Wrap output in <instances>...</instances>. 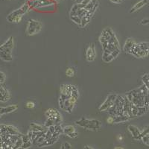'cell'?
Masks as SVG:
<instances>
[{
	"mask_svg": "<svg viewBox=\"0 0 149 149\" xmlns=\"http://www.w3.org/2000/svg\"><path fill=\"white\" fill-rule=\"evenodd\" d=\"M14 47V37H10L3 44L0 46V59L6 62H10L13 60L12 51Z\"/></svg>",
	"mask_w": 149,
	"mask_h": 149,
	"instance_id": "obj_1",
	"label": "cell"
},
{
	"mask_svg": "<svg viewBox=\"0 0 149 149\" xmlns=\"http://www.w3.org/2000/svg\"><path fill=\"white\" fill-rule=\"evenodd\" d=\"M75 124L83 128L91 130H98L102 127V122L98 119H88L84 117L75 121Z\"/></svg>",
	"mask_w": 149,
	"mask_h": 149,
	"instance_id": "obj_2",
	"label": "cell"
},
{
	"mask_svg": "<svg viewBox=\"0 0 149 149\" xmlns=\"http://www.w3.org/2000/svg\"><path fill=\"white\" fill-rule=\"evenodd\" d=\"M42 25L40 21L30 19L28 21L27 27H26V34L29 36L35 35L42 30Z\"/></svg>",
	"mask_w": 149,
	"mask_h": 149,
	"instance_id": "obj_3",
	"label": "cell"
},
{
	"mask_svg": "<svg viewBox=\"0 0 149 149\" xmlns=\"http://www.w3.org/2000/svg\"><path fill=\"white\" fill-rule=\"evenodd\" d=\"M77 100H78V98L72 95L69 98L65 99L63 102L59 103L60 107H61V109L64 110V111L67 112L69 113H71L73 108H74V105L76 104Z\"/></svg>",
	"mask_w": 149,
	"mask_h": 149,
	"instance_id": "obj_4",
	"label": "cell"
},
{
	"mask_svg": "<svg viewBox=\"0 0 149 149\" xmlns=\"http://www.w3.org/2000/svg\"><path fill=\"white\" fill-rule=\"evenodd\" d=\"M116 98L117 95H116V94H110V95H107L104 102L101 104V106L98 108L99 111H106V110H108L109 109L113 107V105L114 104V103H115Z\"/></svg>",
	"mask_w": 149,
	"mask_h": 149,
	"instance_id": "obj_5",
	"label": "cell"
},
{
	"mask_svg": "<svg viewBox=\"0 0 149 149\" xmlns=\"http://www.w3.org/2000/svg\"><path fill=\"white\" fill-rule=\"evenodd\" d=\"M45 116L46 118H53L55 119L56 123L61 124L62 122V116L58 110L54 108H49L45 112Z\"/></svg>",
	"mask_w": 149,
	"mask_h": 149,
	"instance_id": "obj_6",
	"label": "cell"
},
{
	"mask_svg": "<svg viewBox=\"0 0 149 149\" xmlns=\"http://www.w3.org/2000/svg\"><path fill=\"white\" fill-rule=\"evenodd\" d=\"M31 10L30 7H29V4L27 2H26L25 4L21 6L19 8L17 9V10H14V11H12L11 13L8 15L7 17H15V16H23L24 14H26L27 12H29V10Z\"/></svg>",
	"mask_w": 149,
	"mask_h": 149,
	"instance_id": "obj_7",
	"label": "cell"
},
{
	"mask_svg": "<svg viewBox=\"0 0 149 149\" xmlns=\"http://www.w3.org/2000/svg\"><path fill=\"white\" fill-rule=\"evenodd\" d=\"M96 58V51L94 43H90L86 50V60L88 62H93Z\"/></svg>",
	"mask_w": 149,
	"mask_h": 149,
	"instance_id": "obj_8",
	"label": "cell"
},
{
	"mask_svg": "<svg viewBox=\"0 0 149 149\" xmlns=\"http://www.w3.org/2000/svg\"><path fill=\"white\" fill-rule=\"evenodd\" d=\"M113 35H115V33L110 28H107V29H104L103 31L102 32V34L99 37V41H100L101 44L110 40Z\"/></svg>",
	"mask_w": 149,
	"mask_h": 149,
	"instance_id": "obj_9",
	"label": "cell"
},
{
	"mask_svg": "<svg viewBox=\"0 0 149 149\" xmlns=\"http://www.w3.org/2000/svg\"><path fill=\"white\" fill-rule=\"evenodd\" d=\"M63 134H66L67 136L70 138H75L78 136V133L77 132L76 128L71 125L63 127Z\"/></svg>",
	"mask_w": 149,
	"mask_h": 149,
	"instance_id": "obj_10",
	"label": "cell"
},
{
	"mask_svg": "<svg viewBox=\"0 0 149 149\" xmlns=\"http://www.w3.org/2000/svg\"><path fill=\"white\" fill-rule=\"evenodd\" d=\"M10 94L8 90L3 86V84H0V102H7L10 100Z\"/></svg>",
	"mask_w": 149,
	"mask_h": 149,
	"instance_id": "obj_11",
	"label": "cell"
},
{
	"mask_svg": "<svg viewBox=\"0 0 149 149\" xmlns=\"http://www.w3.org/2000/svg\"><path fill=\"white\" fill-rule=\"evenodd\" d=\"M127 129L134 139H136V140L141 139V130L136 126L130 125L127 127Z\"/></svg>",
	"mask_w": 149,
	"mask_h": 149,
	"instance_id": "obj_12",
	"label": "cell"
},
{
	"mask_svg": "<svg viewBox=\"0 0 149 149\" xmlns=\"http://www.w3.org/2000/svg\"><path fill=\"white\" fill-rule=\"evenodd\" d=\"M136 43V42L135 40H134V39H132V38H128V39L126 40L125 42V44H124L123 46L124 52H125L126 53L130 54L131 49H132V48L134 47V46Z\"/></svg>",
	"mask_w": 149,
	"mask_h": 149,
	"instance_id": "obj_13",
	"label": "cell"
},
{
	"mask_svg": "<svg viewBox=\"0 0 149 149\" xmlns=\"http://www.w3.org/2000/svg\"><path fill=\"white\" fill-rule=\"evenodd\" d=\"M149 0H140L139 2H137L135 5L133 6L130 10V13H134V12L137 11L139 9H141L142 8H143L144 6H146L147 4H148Z\"/></svg>",
	"mask_w": 149,
	"mask_h": 149,
	"instance_id": "obj_14",
	"label": "cell"
},
{
	"mask_svg": "<svg viewBox=\"0 0 149 149\" xmlns=\"http://www.w3.org/2000/svg\"><path fill=\"white\" fill-rule=\"evenodd\" d=\"M18 109V106L17 104H12L9 105L8 107H0V113L1 115H5V114L10 113L12 112L15 111Z\"/></svg>",
	"mask_w": 149,
	"mask_h": 149,
	"instance_id": "obj_15",
	"label": "cell"
},
{
	"mask_svg": "<svg viewBox=\"0 0 149 149\" xmlns=\"http://www.w3.org/2000/svg\"><path fill=\"white\" fill-rule=\"evenodd\" d=\"M30 130H31L32 131H34V132H38V131L46 132V131L48 130V127H46L45 125H40L39 124L32 122V123H31L30 125Z\"/></svg>",
	"mask_w": 149,
	"mask_h": 149,
	"instance_id": "obj_16",
	"label": "cell"
},
{
	"mask_svg": "<svg viewBox=\"0 0 149 149\" xmlns=\"http://www.w3.org/2000/svg\"><path fill=\"white\" fill-rule=\"evenodd\" d=\"M7 132L10 135H20V132L14 126L7 125Z\"/></svg>",
	"mask_w": 149,
	"mask_h": 149,
	"instance_id": "obj_17",
	"label": "cell"
},
{
	"mask_svg": "<svg viewBox=\"0 0 149 149\" xmlns=\"http://www.w3.org/2000/svg\"><path fill=\"white\" fill-rule=\"evenodd\" d=\"M114 59H115V58L112 54H107V53L105 52H103V54H102V60L105 63H110Z\"/></svg>",
	"mask_w": 149,
	"mask_h": 149,
	"instance_id": "obj_18",
	"label": "cell"
},
{
	"mask_svg": "<svg viewBox=\"0 0 149 149\" xmlns=\"http://www.w3.org/2000/svg\"><path fill=\"white\" fill-rule=\"evenodd\" d=\"M90 21H91V17H88V16H85L81 18V25L79 26L81 28H84L85 26H86L90 23Z\"/></svg>",
	"mask_w": 149,
	"mask_h": 149,
	"instance_id": "obj_19",
	"label": "cell"
},
{
	"mask_svg": "<svg viewBox=\"0 0 149 149\" xmlns=\"http://www.w3.org/2000/svg\"><path fill=\"white\" fill-rule=\"evenodd\" d=\"M138 45L142 51L146 52L148 54H149V42H142L138 43Z\"/></svg>",
	"mask_w": 149,
	"mask_h": 149,
	"instance_id": "obj_20",
	"label": "cell"
},
{
	"mask_svg": "<svg viewBox=\"0 0 149 149\" xmlns=\"http://www.w3.org/2000/svg\"><path fill=\"white\" fill-rule=\"evenodd\" d=\"M75 72H74V68L72 67H68L66 70V75L69 78H72L74 76Z\"/></svg>",
	"mask_w": 149,
	"mask_h": 149,
	"instance_id": "obj_21",
	"label": "cell"
},
{
	"mask_svg": "<svg viewBox=\"0 0 149 149\" xmlns=\"http://www.w3.org/2000/svg\"><path fill=\"white\" fill-rule=\"evenodd\" d=\"M70 19H71L72 21H73L74 23H76L77 25H78V26H80V25H81V17H80L79 16H78V15L70 16Z\"/></svg>",
	"mask_w": 149,
	"mask_h": 149,
	"instance_id": "obj_22",
	"label": "cell"
},
{
	"mask_svg": "<svg viewBox=\"0 0 149 149\" xmlns=\"http://www.w3.org/2000/svg\"><path fill=\"white\" fill-rule=\"evenodd\" d=\"M22 143H23V142H22V137H19L18 139H17V141L16 142V143L14 144V148H22Z\"/></svg>",
	"mask_w": 149,
	"mask_h": 149,
	"instance_id": "obj_23",
	"label": "cell"
},
{
	"mask_svg": "<svg viewBox=\"0 0 149 149\" xmlns=\"http://www.w3.org/2000/svg\"><path fill=\"white\" fill-rule=\"evenodd\" d=\"M107 123L110 124V125H112V124L115 123V117L113 116H111L110 115V116L107 117V120H106Z\"/></svg>",
	"mask_w": 149,
	"mask_h": 149,
	"instance_id": "obj_24",
	"label": "cell"
},
{
	"mask_svg": "<svg viewBox=\"0 0 149 149\" xmlns=\"http://www.w3.org/2000/svg\"><path fill=\"white\" fill-rule=\"evenodd\" d=\"M5 79H6V76H5V73L0 72V84H4V82L5 81Z\"/></svg>",
	"mask_w": 149,
	"mask_h": 149,
	"instance_id": "obj_25",
	"label": "cell"
},
{
	"mask_svg": "<svg viewBox=\"0 0 149 149\" xmlns=\"http://www.w3.org/2000/svg\"><path fill=\"white\" fill-rule=\"evenodd\" d=\"M72 146H71V144H70V143H69V142H64V143H63V145H62V146H61V148H62V149H67V148H72Z\"/></svg>",
	"mask_w": 149,
	"mask_h": 149,
	"instance_id": "obj_26",
	"label": "cell"
},
{
	"mask_svg": "<svg viewBox=\"0 0 149 149\" xmlns=\"http://www.w3.org/2000/svg\"><path fill=\"white\" fill-rule=\"evenodd\" d=\"M26 107L29 109H33L35 107V104L33 102H28L26 104Z\"/></svg>",
	"mask_w": 149,
	"mask_h": 149,
	"instance_id": "obj_27",
	"label": "cell"
},
{
	"mask_svg": "<svg viewBox=\"0 0 149 149\" xmlns=\"http://www.w3.org/2000/svg\"><path fill=\"white\" fill-rule=\"evenodd\" d=\"M149 23V19H143L141 21V24L142 25H148Z\"/></svg>",
	"mask_w": 149,
	"mask_h": 149,
	"instance_id": "obj_28",
	"label": "cell"
},
{
	"mask_svg": "<svg viewBox=\"0 0 149 149\" xmlns=\"http://www.w3.org/2000/svg\"><path fill=\"white\" fill-rule=\"evenodd\" d=\"M110 1L113 4H121L123 2V0H110Z\"/></svg>",
	"mask_w": 149,
	"mask_h": 149,
	"instance_id": "obj_29",
	"label": "cell"
},
{
	"mask_svg": "<svg viewBox=\"0 0 149 149\" xmlns=\"http://www.w3.org/2000/svg\"><path fill=\"white\" fill-rule=\"evenodd\" d=\"M116 139H117V140H118V141H122V140H123V136H122L121 134H119V135L117 136Z\"/></svg>",
	"mask_w": 149,
	"mask_h": 149,
	"instance_id": "obj_30",
	"label": "cell"
},
{
	"mask_svg": "<svg viewBox=\"0 0 149 149\" xmlns=\"http://www.w3.org/2000/svg\"><path fill=\"white\" fill-rule=\"evenodd\" d=\"M84 148L91 149V148H93V147H90V146H84Z\"/></svg>",
	"mask_w": 149,
	"mask_h": 149,
	"instance_id": "obj_31",
	"label": "cell"
},
{
	"mask_svg": "<svg viewBox=\"0 0 149 149\" xmlns=\"http://www.w3.org/2000/svg\"><path fill=\"white\" fill-rule=\"evenodd\" d=\"M115 148L116 149H117V148H122V147H115Z\"/></svg>",
	"mask_w": 149,
	"mask_h": 149,
	"instance_id": "obj_32",
	"label": "cell"
},
{
	"mask_svg": "<svg viewBox=\"0 0 149 149\" xmlns=\"http://www.w3.org/2000/svg\"><path fill=\"white\" fill-rule=\"evenodd\" d=\"M54 2H58L60 1V0H54Z\"/></svg>",
	"mask_w": 149,
	"mask_h": 149,
	"instance_id": "obj_33",
	"label": "cell"
},
{
	"mask_svg": "<svg viewBox=\"0 0 149 149\" xmlns=\"http://www.w3.org/2000/svg\"><path fill=\"white\" fill-rule=\"evenodd\" d=\"M1 116H2V115H1V113H0V118H1Z\"/></svg>",
	"mask_w": 149,
	"mask_h": 149,
	"instance_id": "obj_34",
	"label": "cell"
},
{
	"mask_svg": "<svg viewBox=\"0 0 149 149\" xmlns=\"http://www.w3.org/2000/svg\"><path fill=\"white\" fill-rule=\"evenodd\" d=\"M72 1H74H74H76V0H72Z\"/></svg>",
	"mask_w": 149,
	"mask_h": 149,
	"instance_id": "obj_35",
	"label": "cell"
}]
</instances>
